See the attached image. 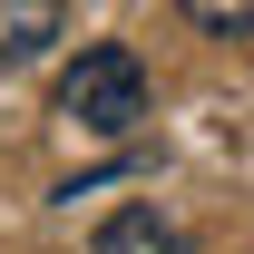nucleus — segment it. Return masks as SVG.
<instances>
[{
  "mask_svg": "<svg viewBox=\"0 0 254 254\" xmlns=\"http://www.w3.org/2000/svg\"><path fill=\"white\" fill-rule=\"evenodd\" d=\"M59 118L88 127V137H137V127H147V59H137L127 39L78 49V68L59 78Z\"/></svg>",
  "mask_w": 254,
  "mask_h": 254,
  "instance_id": "obj_1",
  "label": "nucleus"
},
{
  "mask_svg": "<svg viewBox=\"0 0 254 254\" xmlns=\"http://www.w3.org/2000/svg\"><path fill=\"white\" fill-rule=\"evenodd\" d=\"M68 30V0H0V68H30Z\"/></svg>",
  "mask_w": 254,
  "mask_h": 254,
  "instance_id": "obj_2",
  "label": "nucleus"
},
{
  "mask_svg": "<svg viewBox=\"0 0 254 254\" xmlns=\"http://www.w3.org/2000/svg\"><path fill=\"white\" fill-rule=\"evenodd\" d=\"M88 254H186V235L157 215V205H118V215L98 225V245Z\"/></svg>",
  "mask_w": 254,
  "mask_h": 254,
  "instance_id": "obj_3",
  "label": "nucleus"
},
{
  "mask_svg": "<svg viewBox=\"0 0 254 254\" xmlns=\"http://www.w3.org/2000/svg\"><path fill=\"white\" fill-rule=\"evenodd\" d=\"M205 39H254V0H176Z\"/></svg>",
  "mask_w": 254,
  "mask_h": 254,
  "instance_id": "obj_4",
  "label": "nucleus"
}]
</instances>
